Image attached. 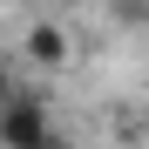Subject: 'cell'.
Here are the masks:
<instances>
[{"instance_id":"obj_4","label":"cell","mask_w":149,"mask_h":149,"mask_svg":"<svg viewBox=\"0 0 149 149\" xmlns=\"http://www.w3.org/2000/svg\"><path fill=\"white\" fill-rule=\"evenodd\" d=\"M0 149H7V88H0Z\"/></svg>"},{"instance_id":"obj_1","label":"cell","mask_w":149,"mask_h":149,"mask_svg":"<svg viewBox=\"0 0 149 149\" xmlns=\"http://www.w3.org/2000/svg\"><path fill=\"white\" fill-rule=\"evenodd\" d=\"M20 61H27V68H41V74L68 68V61H74V34H68V20H61V14L27 20V27H20Z\"/></svg>"},{"instance_id":"obj_2","label":"cell","mask_w":149,"mask_h":149,"mask_svg":"<svg viewBox=\"0 0 149 149\" xmlns=\"http://www.w3.org/2000/svg\"><path fill=\"white\" fill-rule=\"evenodd\" d=\"M47 136H54V122L34 95H7V149H41Z\"/></svg>"},{"instance_id":"obj_3","label":"cell","mask_w":149,"mask_h":149,"mask_svg":"<svg viewBox=\"0 0 149 149\" xmlns=\"http://www.w3.org/2000/svg\"><path fill=\"white\" fill-rule=\"evenodd\" d=\"M122 27H149V0H109Z\"/></svg>"},{"instance_id":"obj_5","label":"cell","mask_w":149,"mask_h":149,"mask_svg":"<svg viewBox=\"0 0 149 149\" xmlns=\"http://www.w3.org/2000/svg\"><path fill=\"white\" fill-rule=\"evenodd\" d=\"M54 7H61V14H81V7H95V0H54Z\"/></svg>"}]
</instances>
